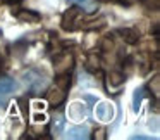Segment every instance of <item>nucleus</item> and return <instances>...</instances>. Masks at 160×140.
<instances>
[{
	"label": "nucleus",
	"instance_id": "nucleus-22",
	"mask_svg": "<svg viewBox=\"0 0 160 140\" xmlns=\"http://www.w3.org/2000/svg\"><path fill=\"white\" fill-rule=\"evenodd\" d=\"M5 2H7V4H19L21 0H5Z\"/></svg>",
	"mask_w": 160,
	"mask_h": 140
},
{
	"label": "nucleus",
	"instance_id": "nucleus-20",
	"mask_svg": "<svg viewBox=\"0 0 160 140\" xmlns=\"http://www.w3.org/2000/svg\"><path fill=\"white\" fill-rule=\"evenodd\" d=\"M35 119L36 121H45V116L43 114H35Z\"/></svg>",
	"mask_w": 160,
	"mask_h": 140
},
{
	"label": "nucleus",
	"instance_id": "nucleus-7",
	"mask_svg": "<svg viewBox=\"0 0 160 140\" xmlns=\"http://www.w3.org/2000/svg\"><path fill=\"white\" fill-rule=\"evenodd\" d=\"M47 99H48V102L52 105H60L64 100H66V92L62 90V88H53V90L48 92V95H47Z\"/></svg>",
	"mask_w": 160,
	"mask_h": 140
},
{
	"label": "nucleus",
	"instance_id": "nucleus-21",
	"mask_svg": "<svg viewBox=\"0 0 160 140\" xmlns=\"http://www.w3.org/2000/svg\"><path fill=\"white\" fill-rule=\"evenodd\" d=\"M97 133H98V135H97V137H98V138H103V133H105V132H103V130H98V132H97Z\"/></svg>",
	"mask_w": 160,
	"mask_h": 140
},
{
	"label": "nucleus",
	"instance_id": "nucleus-18",
	"mask_svg": "<svg viewBox=\"0 0 160 140\" xmlns=\"http://www.w3.org/2000/svg\"><path fill=\"white\" fill-rule=\"evenodd\" d=\"M158 83H160L158 76H155V78H153V94H155V95H158Z\"/></svg>",
	"mask_w": 160,
	"mask_h": 140
},
{
	"label": "nucleus",
	"instance_id": "nucleus-2",
	"mask_svg": "<svg viewBox=\"0 0 160 140\" xmlns=\"http://www.w3.org/2000/svg\"><path fill=\"white\" fill-rule=\"evenodd\" d=\"M72 67H74V57H72V54H69V52L60 54V56L55 57V61H53V69H55L57 74L71 73Z\"/></svg>",
	"mask_w": 160,
	"mask_h": 140
},
{
	"label": "nucleus",
	"instance_id": "nucleus-13",
	"mask_svg": "<svg viewBox=\"0 0 160 140\" xmlns=\"http://www.w3.org/2000/svg\"><path fill=\"white\" fill-rule=\"evenodd\" d=\"M55 83L59 88H62V90H67V88L71 87V74L69 73H60L55 76Z\"/></svg>",
	"mask_w": 160,
	"mask_h": 140
},
{
	"label": "nucleus",
	"instance_id": "nucleus-16",
	"mask_svg": "<svg viewBox=\"0 0 160 140\" xmlns=\"http://www.w3.org/2000/svg\"><path fill=\"white\" fill-rule=\"evenodd\" d=\"M88 66H90L91 69H98V67H100V59H98L95 54H91V56L88 57Z\"/></svg>",
	"mask_w": 160,
	"mask_h": 140
},
{
	"label": "nucleus",
	"instance_id": "nucleus-1",
	"mask_svg": "<svg viewBox=\"0 0 160 140\" xmlns=\"http://www.w3.org/2000/svg\"><path fill=\"white\" fill-rule=\"evenodd\" d=\"M24 81L28 83V87L31 88V90L35 92V94L42 92L43 88H47V85H48L47 78L43 76V74L36 73V71H28V73L24 74Z\"/></svg>",
	"mask_w": 160,
	"mask_h": 140
},
{
	"label": "nucleus",
	"instance_id": "nucleus-10",
	"mask_svg": "<svg viewBox=\"0 0 160 140\" xmlns=\"http://www.w3.org/2000/svg\"><path fill=\"white\" fill-rule=\"evenodd\" d=\"M84 116H86V107H83V104L74 102V104L69 105V118L78 121V119H83Z\"/></svg>",
	"mask_w": 160,
	"mask_h": 140
},
{
	"label": "nucleus",
	"instance_id": "nucleus-14",
	"mask_svg": "<svg viewBox=\"0 0 160 140\" xmlns=\"http://www.w3.org/2000/svg\"><path fill=\"white\" fill-rule=\"evenodd\" d=\"M124 74L119 73V71H112L110 74H108V81H110L112 87H121L122 83H124Z\"/></svg>",
	"mask_w": 160,
	"mask_h": 140
},
{
	"label": "nucleus",
	"instance_id": "nucleus-9",
	"mask_svg": "<svg viewBox=\"0 0 160 140\" xmlns=\"http://www.w3.org/2000/svg\"><path fill=\"white\" fill-rule=\"evenodd\" d=\"M67 4H74L84 12H95L97 11V2L95 0H66Z\"/></svg>",
	"mask_w": 160,
	"mask_h": 140
},
{
	"label": "nucleus",
	"instance_id": "nucleus-3",
	"mask_svg": "<svg viewBox=\"0 0 160 140\" xmlns=\"http://www.w3.org/2000/svg\"><path fill=\"white\" fill-rule=\"evenodd\" d=\"M16 90V81L9 76L0 78V107H5L11 94Z\"/></svg>",
	"mask_w": 160,
	"mask_h": 140
},
{
	"label": "nucleus",
	"instance_id": "nucleus-12",
	"mask_svg": "<svg viewBox=\"0 0 160 140\" xmlns=\"http://www.w3.org/2000/svg\"><path fill=\"white\" fill-rule=\"evenodd\" d=\"M64 125H66V119H64L62 114H53V119H52V132L53 135H59V133H62L64 130Z\"/></svg>",
	"mask_w": 160,
	"mask_h": 140
},
{
	"label": "nucleus",
	"instance_id": "nucleus-11",
	"mask_svg": "<svg viewBox=\"0 0 160 140\" xmlns=\"http://www.w3.org/2000/svg\"><path fill=\"white\" fill-rule=\"evenodd\" d=\"M119 33H121L122 38H124L128 43H131V45H132V43H136V42L139 40V33L136 31L134 28H124V30H119Z\"/></svg>",
	"mask_w": 160,
	"mask_h": 140
},
{
	"label": "nucleus",
	"instance_id": "nucleus-6",
	"mask_svg": "<svg viewBox=\"0 0 160 140\" xmlns=\"http://www.w3.org/2000/svg\"><path fill=\"white\" fill-rule=\"evenodd\" d=\"M16 18L21 23H38L40 21V14L29 9H21L19 12H16Z\"/></svg>",
	"mask_w": 160,
	"mask_h": 140
},
{
	"label": "nucleus",
	"instance_id": "nucleus-5",
	"mask_svg": "<svg viewBox=\"0 0 160 140\" xmlns=\"http://www.w3.org/2000/svg\"><path fill=\"white\" fill-rule=\"evenodd\" d=\"M95 112H97V118L100 121H110L112 116H114V107H112L110 102H100L95 109Z\"/></svg>",
	"mask_w": 160,
	"mask_h": 140
},
{
	"label": "nucleus",
	"instance_id": "nucleus-19",
	"mask_svg": "<svg viewBox=\"0 0 160 140\" xmlns=\"http://www.w3.org/2000/svg\"><path fill=\"white\" fill-rule=\"evenodd\" d=\"M119 2H121V4H124V5H132L136 0H119Z\"/></svg>",
	"mask_w": 160,
	"mask_h": 140
},
{
	"label": "nucleus",
	"instance_id": "nucleus-17",
	"mask_svg": "<svg viewBox=\"0 0 160 140\" xmlns=\"http://www.w3.org/2000/svg\"><path fill=\"white\" fill-rule=\"evenodd\" d=\"M112 49H114V43H112V40L105 38V40H103V50H112Z\"/></svg>",
	"mask_w": 160,
	"mask_h": 140
},
{
	"label": "nucleus",
	"instance_id": "nucleus-4",
	"mask_svg": "<svg viewBox=\"0 0 160 140\" xmlns=\"http://www.w3.org/2000/svg\"><path fill=\"white\" fill-rule=\"evenodd\" d=\"M79 19V11L78 9H69L66 14L62 16V28L66 31H72L76 28V23Z\"/></svg>",
	"mask_w": 160,
	"mask_h": 140
},
{
	"label": "nucleus",
	"instance_id": "nucleus-8",
	"mask_svg": "<svg viewBox=\"0 0 160 140\" xmlns=\"http://www.w3.org/2000/svg\"><path fill=\"white\" fill-rule=\"evenodd\" d=\"M67 137L69 138H90V128L86 125L81 126H74L67 132Z\"/></svg>",
	"mask_w": 160,
	"mask_h": 140
},
{
	"label": "nucleus",
	"instance_id": "nucleus-15",
	"mask_svg": "<svg viewBox=\"0 0 160 140\" xmlns=\"http://www.w3.org/2000/svg\"><path fill=\"white\" fill-rule=\"evenodd\" d=\"M143 95H145V88H139V90H136V94H134V100H132V109H134V112H138V111H139V104H141Z\"/></svg>",
	"mask_w": 160,
	"mask_h": 140
}]
</instances>
